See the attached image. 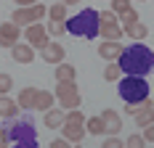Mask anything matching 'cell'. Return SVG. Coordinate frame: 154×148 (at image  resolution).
I'll return each mask as SVG.
<instances>
[{
  "mask_svg": "<svg viewBox=\"0 0 154 148\" xmlns=\"http://www.w3.org/2000/svg\"><path fill=\"white\" fill-rule=\"evenodd\" d=\"M117 64L122 66V74L146 77L154 69V50L146 48V45H141V43H133V45H128V48H122Z\"/></svg>",
  "mask_w": 154,
  "mask_h": 148,
  "instance_id": "6da1fadb",
  "label": "cell"
},
{
  "mask_svg": "<svg viewBox=\"0 0 154 148\" xmlns=\"http://www.w3.org/2000/svg\"><path fill=\"white\" fill-rule=\"evenodd\" d=\"M98 29H101V21H98L96 8H82L80 13L66 19V32L75 34V37H82V40H96Z\"/></svg>",
  "mask_w": 154,
  "mask_h": 148,
  "instance_id": "7a4b0ae2",
  "label": "cell"
},
{
  "mask_svg": "<svg viewBox=\"0 0 154 148\" xmlns=\"http://www.w3.org/2000/svg\"><path fill=\"white\" fill-rule=\"evenodd\" d=\"M117 90L125 103H143L149 98V82L146 77H138V74H122Z\"/></svg>",
  "mask_w": 154,
  "mask_h": 148,
  "instance_id": "3957f363",
  "label": "cell"
},
{
  "mask_svg": "<svg viewBox=\"0 0 154 148\" xmlns=\"http://www.w3.org/2000/svg\"><path fill=\"white\" fill-rule=\"evenodd\" d=\"M48 16V5L43 3H35V5H16V11L11 13V21L19 27H29L35 21H43Z\"/></svg>",
  "mask_w": 154,
  "mask_h": 148,
  "instance_id": "277c9868",
  "label": "cell"
},
{
  "mask_svg": "<svg viewBox=\"0 0 154 148\" xmlns=\"http://www.w3.org/2000/svg\"><path fill=\"white\" fill-rule=\"evenodd\" d=\"M5 130H8V138H11V143H19V140H37V130H35V124H32V119H5V124H3Z\"/></svg>",
  "mask_w": 154,
  "mask_h": 148,
  "instance_id": "5b68a950",
  "label": "cell"
},
{
  "mask_svg": "<svg viewBox=\"0 0 154 148\" xmlns=\"http://www.w3.org/2000/svg\"><path fill=\"white\" fill-rule=\"evenodd\" d=\"M98 21H101V29H98V34L104 37V40H122V24H120V16L114 13L112 8L109 11H98Z\"/></svg>",
  "mask_w": 154,
  "mask_h": 148,
  "instance_id": "8992f818",
  "label": "cell"
},
{
  "mask_svg": "<svg viewBox=\"0 0 154 148\" xmlns=\"http://www.w3.org/2000/svg\"><path fill=\"white\" fill-rule=\"evenodd\" d=\"M53 95H56V101H59V106H61L64 111H69V108H80V103H82L80 90H77L75 82H59Z\"/></svg>",
  "mask_w": 154,
  "mask_h": 148,
  "instance_id": "52a82bcc",
  "label": "cell"
},
{
  "mask_svg": "<svg viewBox=\"0 0 154 148\" xmlns=\"http://www.w3.org/2000/svg\"><path fill=\"white\" fill-rule=\"evenodd\" d=\"M51 34H48L45 24H40V21H35V24H29V27H24V40L32 45V48H37V50H43L51 40H48Z\"/></svg>",
  "mask_w": 154,
  "mask_h": 148,
  "instance_id": "ba28073f",
  "label": "cell"
},
{
  "mask_svg": "<svg viewBox=\"0 0 154 148\" xmlns=\"http://www.w3.org/2000/svg\"><path fill=\"white\" fill-rule=\"evenodd\" d=\"M21 37V27L14 21H3L0 24V48H14Z\"/></svg>",
  "mask_w": 154,
  "mask_h": 148,
  "instance_id": "9c48e42d",
  "label": "cell"
},
{
  "mask_svg": "<svg viewBox=\"0 0 154 148\" xmlns=\"http://www.w3.org/2000/svg\"><path fill=\"white\" fill-rule=\"evenodd\" d=\"M98 117L104 119V127H106V135H117L122 130V117L114 111V108H104Z\"/></svg>",
  "mask_w": 154,
  "mask_h": 148,
  "instance_id": "30bf717a",
  "label": "cell"
},
{
  "mask_svg": "<svg viewBox=\"0 0 154 148\" xmlns=\"http://www.w3.org/2000/svg\"><path fill=\"white\" fill-rule=\"evenodd\" d=\"M11 58H14L16 64H32V61H35V48H32L29 43H16L14 48H11Z\"/></svg>",
  "mask_w": 154,
  "mask_h": 148,
  "instance_id": "8fae6325",
  "label": "cell"
},
{
  "mask_svg": "<svg viewBox=\"0 0 154 148\" xmlns=\"http://www.w3.org/2000/svg\"><path fill=\"white\" fill-rule=\"evenodd\" d=\"M40 56H43V61L45 64H61L64 56H66V50H64L61 43H48L43 50H40Z\"/></svg>",
  "mask_w": 154,
  "mask_h": 148,
  "instance_id": "7c38bea8",
  "label": "cell"
},
{
  "mask_svg": "<svg viewBox=\"0 0 154 148\" xmlns=\"http://www.w3.org/2000/svg\"><path fill=\"white\" fill-rule=\"evenodd\" d=\"M120 53H122V43L120 40H104V43L98 45V56L104 61H117Z\"/></svg>",
  "mask_w": 154,
  "mask_h": 148,
  "instance_id": "4fadbf2b",
  "label": "cell"
},
{
  "mask_svg": "<svg viewBox=\"0 0 154 148\" xmlns=\"http://www.w3.org/2000/svg\"><path fill=\"white\" fill-rule=\"evenodd\" d=\"M133 119H136V127H146V124L154 122V103L149 101V98L138 106V111L133 114Z\"/></svg>",
  "mask_w": 154,
  "mask_h": 148,
  "instance_id": "5bb4252c",
  "label": "cell"
},
{
  "mask_svg": "<svg viewBox=\"0 0 154 148\" xmlns=\"http://www.w3.org/2000/svg\"><path fill=\"white\" fill-rule=\"evenodd\" d=\"M85 124H69V122H64L61 124V138H66L69 143H82V138H85Z\"/></svg>",
  "mask_w": 154,
  "mask_h": 148,
  "instance_id": "9a60e30c",
  "label": "cell"
},
{
  "mask_svg": "<svg viewBox=\"0 0 154 148\" xmlns=\"http://www.w3.org/2000/svg\"><path fill=\"white\" fill-rule=\"evenodd\" d=\"M122 29H125V34H128L133 43H141V40L149 37V27H146L141 19H138V21H133V24H128V27H122Z\"/></svg>",
  "mask_w": 154,
  "mask_h": 148,
  "instance_id": "2e32d148",
  "label": "cell"
},
{
  "mask_svg": "<svg viewBox=\"0 0 154 148\" xmlns=\"http://www.w3.org/2000/svg\"><path fill=\"white\" fill-rule=\"evenodd\" d=\"M64 119H66V111H64L61 106L59 108H48L45 111V127L48 130H61Z\"/></svg>",
  "mask_w": 154,
  "mask_h": 148,
  "instance_id": "e0dca14e",
  "label": "cell"
},
{
  "mask_svg": "<svg viewBox=\"0 0 154 148\" xmlns=\"http://www.w3.org/2000/svg\"><path fill=\"white\" fill-rule=\"evenodd\" d=\"M53 77H56V82H75L77 77V69L72 66V64H56V72H53Z\"/></svg>",
  "mask_w": 154,
  "mask_h": 148,
  "instance_id": "ac0fdd59",
  "label": "cell"
},
{
  "mask_svg": "<svg viewBox=\"0 0 154 148\" xmlns=\"http://www.w3.org/2000/svg\"><path fill=\"white\" fill-rule=\"evenodd\" d=\"M53 103H56V95H53V93H48V90H37V95H35V108H37V111L45 114L48 108H53Z\"/></svg>",
  "mask_w": 154,
  "mask_h": 148,
  "instance_id": "d6986e66",
  "label": "cell"
},
{
  "mask_svg": "<svg viewBox=\"0 0 154 148\" xmlns=\"http://www.w3.org/2000/svg\"><path fill=\"white\" fill-rule=\"evenodd\" d=\"M16 114H19V103H16L14 98H8V95H0V117L14 119Z\"/></svg>",
  "mask_w": 154,
  "mask_h": 148,
  "instance_id": "ffe728a7",
  "label": "cell"
},
{
  "mask_svg": "<svg viewBox=\"0 0 154 148\" xmlns=\"http://www.w3.org/2000/svg\"><path fill=\"white\" fill-rule=\"evenodd\" d=\"M35 95H37V87H24L16 98L19 108H35Z\"/></svg>",
  "mask_w": 154,
  "mask_h": 148,
  "instance_id": "44dd1931",
  "label": "cell"
},
{
  "mask_svg": "<svg viewBox=\"0 0 154 148\" xmlns=\"http://www.w3.org/2000/svg\"><path fill=\"white\" fill-rule=\"evenodd\" d=\"M66 8H69V5H64L61 0L53 3V5H48V19H51V21H66V19H69V16H66Z\"/></svg>",
  "mask_w": 154,
  "mask_h": 148,
  "instance_id": "7402d4cb",
  "label": "cell"
},
{
  "mask_svg": "<svg viewBox=\"0 0 154 148\" xmlns=\"http://www.w3.org/2000/svg\"><path fill=\"white\" fill-rule=\"evenodd\" d=\"M104 79H106V82H120V79H122V66H120L117 61H109L106 69H104Z\"/></svg>",
  "mask_w": 154,
  "mask_h": 148,
  "instance_id": "603a6c76",
  "label": "cell"
},
{
  "mask_svg": "<svg viewBox=\"0 0 154 148\" xmlns=\"http://www.w3.org/2000/svg\"><path fill=\"white\" fill-rule=\"evenodd\" d=\"M85 130H88L91 135H104V132H106V127H104V119H101V117L85 119Z\"/></svg>",
  "mask_w": 154,
  "mask_h": 148,
  "instance_id": "cb8c5ba5",
  "label": "cell"
},
{
  "mask_svg": "<svg viewBox=\"0 0 154 148\" xmlns=\"http://www.w3.org/2000/svg\"><path fill=\"white\" fill-rule=\"evenodd\" d=\"M45 29H48V34H51V37H61L64 32H66V21H51V19H48Z\"/></svg>",
  "mask_w": 154,
  "mask_h": 148,
  "instance_id": "d4e9b609",
  "label": "cell"
},
{
  "mask_svg": "<svg viewBox=\"0 0 154 148\" xmlns=\"http://www.w3.org/2000/svg\"><path fill=\"white\" fill-rule=\"evenodd\" d=\"M85 114H82V111H80V108H69V111H66V119H64V122H69V124H85Z\"/></svg>",
  "mask_w": 154,
  "mask_h": 148,
  "instance_id": "484cf974",
  "label": "cell"
},
{
  "mask_svg": "<svg viewBox=\"0 0 154 148\" xmlns=\"http://www.w3.org/2000/svg\"><path fill=\"white\" fill-rule=\"evenodd\" d=\"M14 87V79H11V74L0 72V95H8V90Z\"/></svg>",
  "mask_w": 154,
  "mask_h": 148,
  "instance_id": "4316f807",
  "label": "cell"
},
{
  "mask_svg": "<svg viewBox=\"0 0 154 148\" xmlns=\"http://www.w3.org/2000/svg\"><path fill=\"white\" fill-rule=\"evenodd\" d=\"M133 21H138V11H136V8H130V11H125V13H120V24H122V27H128V24H133Z\"/></svg>",
  "mask_w": 154,
  "mask_h": 148,
  "instance_id": "83f0119b",
  "label": "cell"
},
{
  "mask_svg": "<svg viewBox=\"0 0 154 148\" xmlns=\"http://www.w3.org/2000/svg\"><path fill=\"white\" fill-rule=\"evenodd\" d=\"M125 148H146V140H143V135H130V138L125 140Z\"/></svg>",
  "mask_w": 154,
  "mask_h": 148,
  "instance_id": "f1b7e54d",
  "label": "cell"
},
{
  "mask_svg": "<svg viewBox=\"0 0 154 148\" xmlns=\"http://www.w3.org/2000/svg\"><path fill=\"white\" fill-rule=\"evenodd\" d=\"M133 5H130V0H112V11L120 16V13H125V11H130Z\"/></svg>",
  "mask_w": 154,
  "mask_h": 148,
  "instance_id": "f546056e",
  "label": "cell"
},
{
  "mask_svg": "<svg viewBox=\"0 0 154 148\" xmlns=\"http://www.w3.org/2000/svg\"><path fill=\"white\" fill-rule=\"evenodd\" d=\"M101 148H125V143L117 138V135H109L106 140H104V146H101Z\"/></svg>",
  "mask_w": 154,
  "mask_h": 148,
  "instance_id": "4dcf8cb0",
  "label": "cell"
},
{
  "mask_svg": "<svg viewBox=\"0 0 154 148\" xmlns=\"http://www.w3.org/2000/svg\"><path fill=\"white\" fill-rule=\"evenodd\" d=\"M11 148H40L37 140H19V143H11Z\"/></svg>",
  "mask_w": 154,
  "mask_h": 148,
  "instance_id": "1f68e13d",
  "label": "cell"
},
{
  "mask_svg": "<svg viewBox=\"0 0 154 148\" xmlns=\"http://www.w3.org/2000/svg\"><path fill=\"white\" fill-rule=\"evenodd\" d=\"M0 148H11V138H8L5 127H0Z\"/></svg>",
  "mask_w": 154,
  "mask_h": 148,
  "instance_id": "d6a6232c",
  "label": "cell"
},
{
  "mask_svg": "<svg viewBox=\"0 0 154 148\" xmlns=\"http://www.w3.org/2000/svg\"><path fill=\"white\" fill-rule=\"evenodd\" d=\"M143 140H146V143H154V122L143 127Z\"/></svg>",
  "mask_w": 154,
  "mask_h": 148,
  "instance_id": "836d02e7",
  "label": "cell"
},
{
  "mask_svg": "<svg viewBox=\"0 0 154 148\" xmlns=\"http://www.w3.org/2000/svg\"><path fill=\"white\" fill-rule=\"evenodd\" d=\"M48 148H72V143H69L66 138H59V140H53Z\"/></svg>",
  "mask_w": 154,
  "mask_h": 148,
  "instance_id": "e575fe53",
  "label": "cell"
},
{
  "mask_svg": "<svg viewBox=\"0 0 154 148\" xmlns=\"http://www.w3.org/2000/svg\"><path fill=\"white\" fill-rule=\"evenodd\" d=\"M138 106H141V103H128V106H125V114H130V117H133V114L138 111Z\"/></svg>",
  "mask_w": 154,
  "mask_h": 148,
  "instance_id": "d590c367",
  "label": "cell"
},
{
  "mask_svg": "<svg viewBox=\"0 0 154 148\" xmlns=\"http://www.w3.org/2000/svg\"><path fill=\"white\" fill-rule=\"evenodd\" d=\"M16 5H35V3H40V0H14Z\"/></svg>",
  "mask_w": 154,
  "mask_h": 148,
  "instance_id": "8d00e7d4",
  "label": "cell"
},
{
  "mask_svg": "<svg viewBox=\"0 0 154 148\" xmlns=\"http://www.w3.org/2000/svg\"><path fill=\"white\" fill-rule=\"evenodd\" d=\"M64 5H77V3H80V0H61Z\"/></svg>",
  "mask_w": 154,
  "mask_h": 148,
  "instance_id": "74e56055",
  "label": "cell"
},
{
  "mask_svg": "<svg viewBox=\"0 0 154 148\" xmlns=\"http://www.w3.org/2000/svg\"><path fill=\"white\" fill-rule=\"evenodd\" d=\"M141 3H146V0H141Z\"/></svg>",
  "mask_w": 154,
  "mask_h": 148,
  "instance_id": "f35d334b",
  "label": "cell"
}]
</instances>
